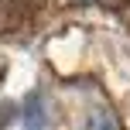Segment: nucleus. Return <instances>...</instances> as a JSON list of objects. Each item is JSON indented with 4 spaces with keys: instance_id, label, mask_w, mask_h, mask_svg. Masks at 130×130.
Wrapping results in <instances>:
<instances>
[{
    "instance_id": "f257e3e1",
    "label": "nucleus",
    "mask_w": 130,
    "mask_h": 130,
    "mask_svg": "<svg viewBox=\"0 0 130 130\" xmlns=\"http://www.w3.org/2000/svg\"><path fill=\"white\" fill-rule=\"evenodd\" d=\"M21 117H24V130H45V103H41L38 92H31V96L24 99Z\"/></svg>"
},
{
    "instance_id": "f03ea898",
    "label": "nucleus",
    "mask_w": 130,
    "mask_h": 130,
    "mask_svg": "<svg viewBox=\"0 0 130 130\" xmlns=\"http://www.w3.org/2000/svg\"><path fill=\"white\" fill-rule=\"evenodd\" d=\"M92 130H117V127H113L110 117H96V127H92Z\"/></svg>"
}]
</instances>
